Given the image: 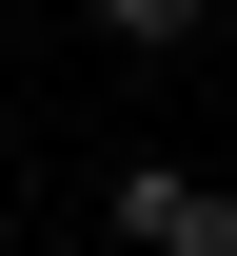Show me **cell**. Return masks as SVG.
<instances>
[{"label": "cell", "mask_w": 237, "mask_h": 256, "mask_svg": "<svg viewBox=\"0 0 237 256\" xmlns=\"http://www.w3.org/2000/svg\"><path fill=\"white\" fill-rule=\"evenodd\" d=\"M217 0H99V40H138V60H158V40H198Z\"/></svg>", "instance_id": "obj_1"}, {"label": "cell", "mask_w": 237, "mask_h": 256, "mask_svg": "<svg viewBox=\"0 0 237 256\" xmlns=\"http://www.w3.org/2000/svg\"><path fill=\"white\" fill-rule=\"evenodd\" d=\"M158 256H237V197L198 178V197H178V236H158Z\"/></svg>", "instance_id": "obj_2"}]
</instances>
